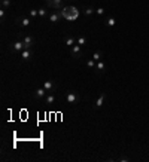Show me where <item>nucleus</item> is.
Returning a JSON list of instances; mask_svg holds the SVG:
<instances>
[{
  "instance_id": "nucleus-25",
  "label": "nucleus",
  "mask_w": 149,
  "mask_h": 162,
  "mask_svg": "<svg viewBox=\"0 0 149 162\" xmlns=\"http://www.w3.org/2000/svg\"><path fill=\"white\" fill-rule=\"evenodd\" d=\"M0 18H2V19L5 18V9H3V7L0 9Z\"/></svg>"
},
{
  "instance_id": "nucleus-23",
  "label": "nucleus",
  "mask_w": 149,
  "mask_h": 162,
  "mask_svg": "<svg viewBox=\"0 0 149 162\" xmlns=\"http://www.w3.org/2000/svg\"><path fill=\"white\" fill-rule=\"evenodd\" d=\"M87 66H88L89 68H93V67L95 66V61L94 60H88V61H87Z\"/></svg>"
},
{
  "instance_id": "nucleus-18",
  "label": "nucleus",
  "mask_w": 149,
  "mask_h": 162,
  "mask_svg": "<svg viewBox=\"0 0 149 162\" xmlns=\"http://www.w3.org/2000/svg\"><path fill=\"white\" fill-rule=\"evenodd\" d=\"M106 24H107V27H113V25L116 24V19L113 18V17H110V18L107 19V22H106Z\"/></svg>"
},
{
  "instance_id": "nucleus-6",
  "label": "nucleus",
  "mask_w": 149,
  "mask_h": 162,
  "mask_svg": "<svg viewBox=\"0 0 149 162\" xmlns=\"http://www.w3.org/2000/svg\"><path fill=\"white\" fill-rule=\"evenodd\" d=\"M61 18H63V13H61V12H54V13H51V15H49V21H51L52 24L58 22Z\"/></svg>"
},
{
  "instance_id": "nucleus-22",
  "label": "nucleus",
  "mask_w": 149,
  "mask_h": 162,
  "mask_svg": "<svg viewBox=\"0 0 149 162\" xmlns=\"http://www.w3.org/2000/svg\"><path fill=\"white\" fill-rule=\"evenodd\" d=\"M30 17H31V18H36V17H39V11H36V9H31V11H30Z\"/></svg>"
},
{
  "instance_id": "nucleus-15",
  "label": "nucleus",
  "mask_w": 149,
  "mask_h": 162,
  "mask_svg": "<svg viewBox=\"0 0 149 162\" xmlns=\"http://www.w3.org/2000/svg\"><path fill=\"white\" fill-rule=\"evenodd\" d=\"M45 101H46L48 106H51L54 101H55V95H46V98H45Z\"/></svg>"
},
{
  "instance_id": "nucleus-2",
  "label": "nucleus",
  "mask_w": 149,
  "mask_h": 162,
  "mask_svg": "<svg viewBox=\"0 0 149 162\" xmlns=\"http://www.w3.org/2000/svg\"><path fill=\"white\" fill-rule=\"evenodd\" d=\"M70 54H72V57L73 58H81L82 57V46H79V45H73L70 48Z\"/></svg>"
},
{
  "instance_id": "nucleus-7",
  "label": "nucleus",
  "mask_w": 149,
  "mask_h": 162,
  "mask_svg": "<svg viewBox=\"0 0 149 162\" xmlns=\"http://www.w3.org/2000/svg\"><path fill=\"white\" fill-rule=\"evenodd\" d=\"M66 101L67 103H76L77 101V94L76 92H67V94H66Z\"/></svg>"
},
{
  "instance_id": "nucleus-8",
  "label": "nucleus",
  "mask_w": 149,
  "mask_h": 162,
  "mask_svg": "<svg viewBox=\"0 0 149 162\" xmlns=\"http://www.w3.org/2000/svg\"><path fill=\"white\" fill-rule=\"evenodd\" d=\"M31 55H33L31 49H24L23 52H21V60H23V61H29L30 58H31Z\"/></svg>"
},
{
  "instance_id": "nucleus-24",
  "label": "nucleus",
  "mask_w": 149,
  "mask_h": 162,
  "mask_svg": "<svg viewBox=\"0 0 149 162\" xmlns=\"http://www.w3.org/2000/svg\"><path fill=\"white\" fill-rule=\"evenodd\" d=\"M95 13H97V15H103V13H104V9H103V7H98V9L95 11Z\"/></svg>"
},
{
  "instance_id": "nucleus-19",
  "label": "nucleus",
  "mask_w": 149,
  "mask_h": 162,
  "mask_svg": "<svg viewBox=\"0 0 149 162\" xmlns=\"http://www.w3.org/2000/svg\"><path fill=\"white\" fill-rule=\"evenodd\" d=\"M83 13H85L87 17H91V15L94 13V9H93V7H85V11H83Z\"/></svg>"
},
{
  "instance_id": "nucleus-9",
  "label": "nucleus",
  "mask_w": 149,
  "mask_h": 162,
  "mask_svg": "<svg viewBox=\"0 0 149 162\" xmlns=\"http://www.w3.org/2000/svg\"><path fill=\"white\" fill-rule=\"evenodd\" d=\"M104 100H106V94H100V97L97 98V101H95V106H94V109H98L103 106V103H104Z\"/></svg>"
},
{
  "instance_id": "nucleus-5",
  "label": "nucleus",
  "mask_w": 149,
  "mask_h": 162,
  "mask_svg": "<svg viewBox=\"0 0 149 162\" xmlns=\"http://www.w3.org/2000/svg\"><path fill=\"white\" fill-rule=\"evenodd\" d=\"M11 49L13 51V52H23V51H24V42H21V40L15 42L13 45H12Z\"/></svg>"
},
{
  "instance_id": "nucleus-11",
  "label": "nucleus",
  "mask_w": 149,
  "mask_h": 162,
  "mask_svg": "<svg viewBox=\"0 0 149 162\" xmlns=\"http://www.w3.org/2000/svg\"><path fill=\"white\" fill-rule=\"evenodd\" d=\"M45 92H46V89H45V88H39V89L36 91L34 97H36V98H43V97H45Z\"/></svg>"
},
{
  "instance_id": "nucleus-17",
  "label": "nucleus",
  "mask_w": 149,
  "mask_h": 162,
  "mask_svg": "<svg viewBox=\"0 0 149 162\" xmlns=\"http://www.w3.org/2000/svg\"><path fill=\"white\" fill-rule=\"evenodd\" d=\"M101 57H103V54H101V52H95V54L93 55V60L97 63V61H101Z\"/></svg>"
},
{
  "instance_id": "nucleus-12",
  "label": "nucleus",
  "mask_w": 149,
  "mask_h": 162,
  "mask_svg": "<svg viewBox=\"0 0 149 162\" xmlns=\"http://www.w3.org/2000/svg\"><path fill=\"white\" fill-rule=\"evenodd\" d=\"M64 43L69 46V48H72L73 45H76V40H75L73 37H66V39H64Z\"/></svg>"
},
{
  "instance_id": "nucleus-13",
  "label": "nucleus",
  "mask_w": 149,
  "mask_h": 162,
  "mask_svg": "<svg viewBox=\"0 0 149 162\" xmlns=\"http://www.w3.org/2000/svg\"><path fill=\"white\" fill-rule=\"evenodd\" d=\"M76 43L79 45V46H85V45H87V39H85L83 36L77 37V39H76Z\"/></svg>"
},
{
  "instance_id": "nucleus-10",
  "label": "nucleus",
  "mask_w": 149,
  "mask_h": 162,
  "mask_svg": "<svg viewBox=\"0 0 149 162\" xmlns=\"http://www.w3.org/2000/svg\"><path fill=\"white\" fill-rule=\"evenodd\" d=\"M17 22L21 25V27H27V25H30L31 19L30 18H17Z\"/></svg>"
},
{
  "instance_id": "nucleus-16",
  "label": "nucleus",
  "mask_w": 149,
  "mask_h": 162,
  "mask_svg": "<svg viewBox=\"0 0 149 162\" xmlns=\"http://www.w3.org/2000/svg\"><path fill=\"white\" fill-rule=\"evenodd\" d=\"M104 68H106V66H104V63H103V61H97V70H98V72H103V70H104Z\"/></svg>"
},
{
  "instance_id": "nucleus-1",
  "label": "nucleus",
  "mask_w": 149,
  "mask_h": 162,
  "mask_svg": "<svg viewBox=\"0 0 149 162\" xmlns=\"http://www.w3.org/2000/svg\"><path fill=\"white\" fill-rule=\"evenodd\" d=\"M61 13H63V18L67 19V21H76L77 17H79V11L75 6H64Z\"/></svg>"
},
{
  "instance_id": "nucleus-21",
  "label": "nucleus",
  "mask_w": 149,
  "mask_h": 162,
  "mask_svg": "<svg viewBox=\"0 0 149 162\" xmlns=\"http://www.w3.org/2000/svg\"><path fill=\"white\" fill-rule=\"evenodd\" d=\"M39 17H40V18H45V17H46V9H45V7H40V9H39Z\"/></svg>"
},
{
  "instance_id": "nucleus-3",
  "label": "nucleus",
  "mask_w": 149,
  "mask_h": 162,
  "mask_svg": "<svg viewBox=\"0 0 149 162\" xmlns=\"http://www.w3.org/2000/svg\"><path fill=\"white\" fill-rule=\"evenodd\" d=\"M24 49H31L33 43H34V39L31 36H24Z\"/></svg>"
},
{
  "instance_id": "nucleus-14",
  "label": "nucleus",
  "mask_w": 149,
  "mask_h": 162,
  "mask_svg": "<svg viewBox=\"0 0 149 162\" xmlns=\"http://www.w3.org/2000/svg\"><path fill=\"white\" fill-rule=\"evenodd\" d=\"M43 88H45L46 91H51V89L54 88V82H51V80H46V82H45V85H43Z\"/></svg>"
},
{
  "instance_id": "nucleus-20",
  "label": "nucleus",
  "mask_w": 149,
  "mask_h": 162,
  "mask_svg": "<svg viewBox=\"0 0 149 162\" xmlns=\"http://www.w3.org/2000/svg\"><path fill=\"white\" fill-rule=\"evenodd\" d=\"M11 0H2V7H3V9H5V7H9L11 6Z\"/></svg>"
},
{
  "instance_id": "nucleus-4",
  "label": "nucleus",
  "mask_w": 149,
  "mask_h": 162,
  "mask_svg": "<svg viewBox=\"0 0 149 162\" xmlns=\"http://www.w3.org/2000/svg\"><path fill=\"white\" fill-rule=\"evenodd\" d=\"M48 6L54 7V9H60V7H63V0H46Z\"/></svg>"
}]
</instances>
